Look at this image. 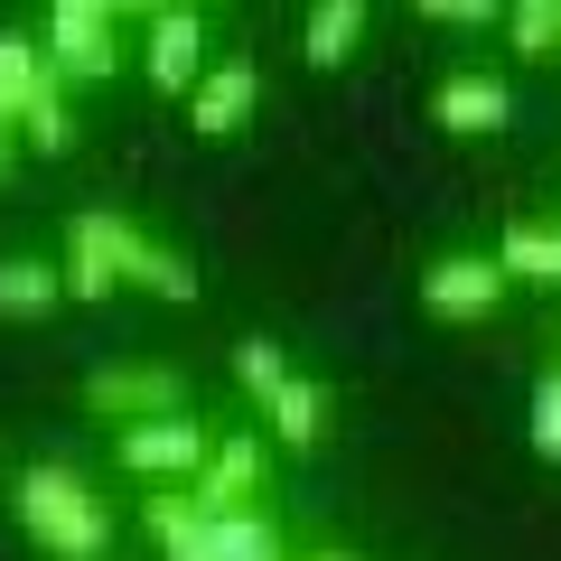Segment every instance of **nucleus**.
Segmentation results:
<instances>
[{
	"instance_id": "nucleus-5",
	"label": "nucleus",
	"mask_w": 561,
	"mask_h": 561,
	"mask_svg": "<svg viewBox=\"0 0 561 561\" xmlns=\"http://www.w3.org/2000/svg\"><path fill=\"white\" fill-rule=\"evenodd\" d=\"M206 10L197 0H160V10H140V76H150V94H197L206 76Z\"/></svg>"
},
{
	"instance_id": "nucleus-20",
	"label": "nucleus",
	"mask_w": 561,
	"mask_h": 561,
	"mask_svg": "<svg viewBox=\"0 0 561 561\" xmlns=\"http://www.w3.org/2000/svg\"><path fill=\"white\" fill-rule=\"evenodd\" d=\"M534 459H552V468H561V365L534 383Z\"/></svg>"
},
{
	"instance_id": "nucleus-13",
	"label": "nucleus",
	"mask_w": 561,
	"mask_h": 561,
	"mask_svg": "<svg viewBox=\"0 0 561 561\" xmlns=\"http://www.w3.org/2000/svg\"><path fill=\"white\" fill-rule=\"evenodd\" d=\"M57 300H66L57 262H38V253H0V319H47Z\"/></svg>"
},
{
	"instance_id": "nucleus-7",
	"label": "nucleus",
	"mask_w": 561,
	"mask_h": 561,
	"mask_svg": "<svg viewBox=\"0 0 561 561\" xmlns=\"http://www.w3.org/2000/svg\"><path fill=\"white\" fill-rule=\"evenodd\" d=\"M84 412H103L113 431H131V421H169V412H187V383H179V365H94L84 375Z\"/></svg>"
},
{
	"instance_id": "nucleus-9",
	"label": "nucleus",
	"mask_w": 561,
	"mask_h": 561,
	"mask_svg": "<svg viewBox=\"0 0 561 561\" xmlns=\"http://www.w3.org/2000/svg\"><path fill=\"white\" fill-rule=\"evenodd\" d=\"M412 290H421L431 319H486V309L505 300V272H496V253H440Z\"/></svg>"
},
{
	"instance_id": "nucleus-8",
	"label": "nucleus",
	"mask_w": 561,
	"mask_h": 561,
	"mask_svg": "<svg viewBox=\"0 0 561 561\" xmlns=\"http://www.w3.org/2000/svg\"><path fill=\"white\" fill-rule=\"evenodd\" d=\"M197 515H253L262 505V431H216V449H206V468L179 486Z\"/></svg>"
},
{
	"instance_id": "nucleus-23",
	"label": "nucleus",
	"mask_w": 561,
	"mask_h": 561,
	"mask_svg": "<svg viewBox=\"0 0 561 561\" xmlns=\"http://www.w3.org/2000/svg\"><path fill=\"white\" fill-rule=\"evenodd\" d=\"M309 561H356V552H309Z\"/></svg>"
},
{
	"instance_id": "nucleus-12",
	"label": "nucleus",
	"mask_w": 561,
	"mask_h": 561,
	"mask_svg": "<svg viewBox=\"0 0 561 561\" xmlns=\"http://www.w3.org/2000/svg\"><path fill=\"white\" fill-rule=\"evenodd\" d=\"M356 47H365V0H319V10L300 20V57L328 66V76H337Z\"/></svg>"
},
{
	"instance_id": "nucleus-6",
	"label": "nucleus",
	"mask_w": 561,
	"mask_h": 561,
	"mask_svg": "<svg viewBox=\"0 0 561 561\" xmlns=\"http://www.w3.org/2000/svg\"><path fill=\"white\" fill-rule=\"evenodd\" d=\"M206 449H216V421L197 412H169V421H131V431H113V459L131 468V478H160V486H187L206 468Z\"/></svg>"
},
{
	"instance_id": "nucleus-15",
	"label": "nucleus",
	"mask_w": 561,
	"mask_h": 561,
	"mask_svg": "<svg viewBox=\"0 0 561 561\" xmlns=\"http://www.w3.org/2000/svg\"><path fill=\"white\" fill-rule=\"evenodd\" d=\"M496 272L505 280H552L561 290V225H505V243H496Z\"/></svg>"
},
{
	"instance_id": "nucleus-10",
	"label": "nucleus",
	"mask_w": 561,
	"mask_h": 561,
	"mask_svg": "<svg viewBox=\"0 0 561 561\" xmlns=\"http://www.w3.org/2000/svg\"><path fill=\"white\" fill-rule=\"evenodd\" d=\"M253 103H262V66L253 57H216L197 76V94H187V131L197 140H234L243 122H253Z\"/></svg>"
},
{
	"instance_id": "nucleus-16",
	"label": "nucleus",
	"mask_w": 561,
	"mask_h": 561,
	"mask_svg": "<svg viewBox=\"0 0 561 561\" xmlns=\"http://www.w3.org/2000/svg\"><path fill=\"white\" fill-rule=\"evenodd\" d=\"M10 131L38 140V160H66V150H76V103H66V84H57V76H38V94H28V113L10 122Z\"/></svg>"
},
{
	"instance_id": "nucleus-4",
	"label": "nucleus",
	"mask_w": 561,
	"mask_h": 561,
	"mask_svg": "<svg viewBox=\"0 0 561 561\" xmlns=\"http://www.w3.org/2000/svg\"><path fill=\"white\" fill-rule=\"evenodd\" d=\"M38 57H47L57 84H113L122 76V10L113 0H57Z\"/></svg>"
},
{
	"instance_id": "nucleus-21",
	"label": "nucleus",
	"mask_w": 561,
	"mask_h": 561,
	"mask_svg": "<svg viewBox=\"0 0 561 561\" xmlns=\"http://www.w3.org/2000/svg\"><path fill=\"white\" fill-rule=\"evenodd\" d=\"M421 20H440V28H496L505 10H486V0H421Z\"/></svg>"
},
{
	"instance_id": "nucleus-3",
	"label": "nucleus",
	"mask_w": 561,
	"mask_h": 561,
	"mask_svg": "<svg viewBox=\"0 0 561 561\" xmlns=\"http://www.w3.org/2000/svg\"><path fill=\"white\" fill-rule=\"evenodd\" d=\"M140 524H150L160 561H290V542H280V524L262 505L253 515H197L179 486H160V496L140 505Z\"/></svg>"
},
{
	"instance_id": "nucleus-2",
	"label": "nucleus",
	"mask_w": 561,
	"mask_h": 561,
	"mask_svg": "<svg viewBox=\"0 0 561 561\" xmlns=\"http://www.w3.org/2000/svg\"><path fill=\"white\" fill-rule=\"evenodd\" d=\"M10 505H20V534L38 542L47 561H113V505L94 496V478H84V468H66V459L20 468Z\"/></svg>"
},
{
	"instance_id": "nucleus-19",
	"label": "nucleus",
	"mask_w": 561,
	"mask_h": 561,
	"mask_svg": "<svg viewBox=\"0 0 561 561\" xmlns=\"http://www.w3.org/2000/svg\"><path fill=\"white\" fill-rule=\"evenodd\" d=\"M505 38H515V57H552V47H561V0H524V10H505Z\"/></svg>"
},
{
	"instance_id": "nucleus-1",
	"label": "nucleus",
	"mask_w": 561,
	"mask_h": 561,
	"mask_svg": "<svg viewBox=\"0 0 561 561\" xmlns=\"http://www.w3.org/2000/svg\"><path fill=\"white\" fill-rule=\"evenodd\" d=\"M66 300H113V290H160V300H197V262L169 253V243H150L122 206H76V225H66Z\"/></svg>"
},
{
	"instance_id": "nucleus-17",
	"label": "nucleus",
	"mask_w": 561,
	"mask_h": 561,
	"mask_svg": "<svg viewBox=\"0 0 561 561\" xmlns=\"http://www.w3.org/2000/svg\"><path fill=\"white\" fill-rule=\"evenodd\" d=\"M38 76H47V57H38V38H20V28H0V131L28 113V94H38Z\"/></svg>"
},
{
	"instance_id": "nucleus-18",
	"label": "nucleus",
	"mask_w": 561,
	"mask_h": 561,
	"mask_svg": "<svg viewBox=\"0 0 561 561\" xmlns=\"http://www.w3.org/2000/svg\"><path fill=\"white\" fill-rule=\"evenodd\" d=\"M234 383H243L253 402H272L280 383H290V356H280L272 337H243V346H234Z\"/></svg>"
},
{
	"instance_id": "nucleus-22",
	"label": "nucleus",
	"mask_w": 561,
	"mask_h": 561,
	"mask_svg": "<svg viewBox=\"0 0 561 561\" xmlns=\"http://www.w3.org/2000/svg\"><path fill=\"white\" fill-rule=\"evenodd\" d=\"M0 187H10V131H0Z\"/></svg>"
},
{
	"instance_id": "nucleus-14",
	"label": "nucleus",
	"mask_w": 561,
	"mask_h": 561,
	"mask_svg": "<svg viewBox=\"0 0 561 561\" xmlns=\"http://www.w3.org/2000/svg\"><path fill=\"white\" fill-rule=\"evenodd\" d=\"M262 412H272V440H280V449H319V440H328V383H300V375H290Z\"/></svg>"
},
{
	"instance_id": "nucleus-11",
	"label": "nucleus",
	"mask_w": 561,
	"mask_h": 561,
	"mask_svg": "<svg viewBox=\"0 0 561 561\" xmlns=\"http://www.w3.org/2000/svg\"><path fill=\"white\" fill-rule=\"evenodd\" d=\"M431 113H440V131L486 140V131H505V122H515V94H505L496 76H449L440 94H431Z\"/></svg>"
}]
</instances>
